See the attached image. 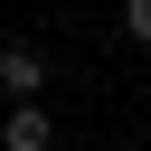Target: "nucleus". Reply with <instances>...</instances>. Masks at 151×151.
I'll return each instance as SVG.
<instances>
[{
    "label": "nucleus",
    "instance_id": "nucleus-3",
    "mask_svg": "<svg viewBox=\"0 0 151 151\" xmlns=\"http://www.w3.org/2000/svg\"><path fill=\"white\" fill-rule=\"evenodd\" d=\"M123 38H132V47H151V0H132V9H123Z\"/></svg>",
    "mask_w": 151,
    "mask_h": 151
},
{
    "label": "nucleus",
    "instance_id": "nucleus-1",
    "mask_svg": "<svg viewBox=\"0 0 151 151\" xmlns=\"http://www.w3.org/2000/svg\"><path fill=\"white\" fill-rule=\"evenodd\" d=\"M47 85V57L38 47H0V94H38Z\"/></svg>",
    "mask_w": 151,
    "mask_h": 151
},
{
    "label": "nucleus",
    "instance_id": "nucleus-2",
    "mask_svg": "<svg viewBox=\"0 0 151 151\" xmlns=\"http://www.w3.org/2000/svg\"><path fill=\"white\" fill-rule=\"evenodd\" d=\"M47 142H57V123H47L38 104H19V113L0 123V151H47Z\"/></svg>",
    "mask_w": 151,
    "mask_h": 151
}]
</instances>
